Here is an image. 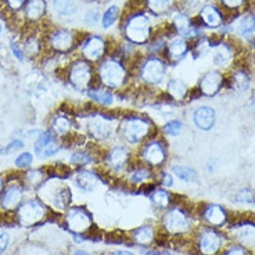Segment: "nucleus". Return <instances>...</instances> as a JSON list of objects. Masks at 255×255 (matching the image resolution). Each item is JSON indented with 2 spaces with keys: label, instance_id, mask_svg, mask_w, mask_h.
<instances>
[{
  "label": "nucleus",
  "instance_id": "obj_1",
  "mask_svg": "<svg viewBox=\"0 0 255 255\" xmlns=\"http://www.w3.org/2000/svg\"><path fill=\"white\" fill-rule=\"evenodd\" d=\"M151 32V24L150 19L144 14H137L128 19L125 26V35L127 38L133 43H146L150 38Z\"/></svg>",
  "mask_w": 255,
  "mask_h": 255
},
{
  "label": "nucleus",
  "instance_id": "obj_2",
  "mask_svg": "<svg viewBox=\"0 0 255 255\" xmlns=\"http://www.w3.org/2000/svg\"><path fill=\"white\" fill-rule=\"evenodd\" d=\"M40 194H42L43 200L53 204V207H56L58 210L65 208L71 201L70 189L67 186L58 183V182H49V183H46L40 189Z\"/></svg>",
  "mask_w": 255,
  "mask_h": 255
},
{
  "label": "nucleus",
  "instance_id": "obj_3",
  "mask_svg": "<svg viewBox=\"0 0 255 255\" xmlns=\"http://www.w3.org/2000/svg\"><path fill=\"white\" fill-rule=\"evenodd\" d=\"M100 78L104 85L117 88L125 82L127 72L124 70L121 64L117 61H106L100 67Z\"/></svg>",
  "mask_w": 255,
  "mask_h": 255
},
{
  "label": "nucleus",
  "instance_id": "obj_4",
  "mask_svg": "<svg viewBox=\"0 0 255 255\" xmlns=\"http://www.w3.org/2000/svg\"><path fill=\"white\" fill-rule=\"evenodd\" d=\"M45 207L36 200H31L25 204H22L18 210V219L21 225L32 226L45 217Z\"/></svg>",
  "mask_w": 255,
  "mask_h": 255
},
{
  "label": "nucleus",
  "instance_id": "obj_5",
  "mask_svg": "<svg viewBox=\"0 0 255 255\" xmlns=\"http://www.w3.org/2000/svg\"><path fill=\"white\" fill-rule=\"evenodd\" d=\"M150 132V125L143 120H128L124 125V136L129 143H137Z\"/></svg>",
  "mask_w": 255,
  "mask_h": 255
},
{
  "label": "nucleus",
  "instance_id": "obj_6",
  "mask_svg": "<svg viewBox=\"0 0 255 255\" xmlns=\"http://www.w3.org/2000/svg\"><path fill=\"white\" fill-rule=\"evenodd\" d=\"M90 78V67L89 64L85 61H77L72 65L70 72V81L72 86L77 90H85L89 86Z\"/></svg>",
  "mask_w": 255,
  "mask_h": 255
},
{
  "label": "nucleus",
  "instance_id": "obj_7",
  "mask_svg": "<svg viewBox=\"0 0 255 255\" xmlns=\"http://www.w3.org/2000/svg\"><path fill=\"white\" fill-rule=\"evenodd\" d=\"M67 225L72 232L83 233L92 226V218L81 208H72L67 215Z\"/></svg>",
  "mask_w": 255,
  "mask_h": 255
},
{
  "label": "nucleus",
  "instance_id": "obj_8",
  "mask_svg": "<svg viewBox=\"0 0 255 255\" xmlns=\"http://www.w3.org/2000/svg\"><path fill=\"white\" fill-rule=\"evenodd\" d=\"M165 75V67L161 60L158 58H150L146 64L143 65V70H141V77L143 79L148 83H157L162 82Z\"/></svg>",
  "mask_w": 255,
  "mask_h": 255
},
{
  "label": "nucleus",
  "instance_id": "obj_9",
  "mask_svg": "<svg viewBox=\"0 0 255 255\" xmlns=\"http://www.w3.org/2000/svg\"><path fill=\"white\" fill-rule=\"evenodd\" d=\"M164 226L169 233H183L189 229V219L180 210H172L164 218Z\"/></svg>",
  "mask_w": 255,
  "mask_h": 255
},
{
  "label": "nucleus",
  "instance_id": "obj_10",
  "mask_svg": "<svg viewBox=\"0 0 255 255\" xmlns=\"http://www.w3.org/2000/svg\"><path fill=\"white\" fill-rule=\"evenodd\" d=\"M222 239L212 230H205L200 236V251L204 255H215L221 249Z\"/></svg>",
  "mask_w": 255,
  "mask_h": 255
},
{
  "label": "nucleus",
  "instance_id": "obj_11",
  "mask_svg": "<svg viewBox=\"0 0 255 255\" xmlns=\"http://www.w3.org/2000/svg\"><path fill=\"white\" fill-rule=\"evenodd\" d=\"M58 150H60V147L56 143V140L53 139V134L50 132H45V133L40 134V137H38L36 144H35V153L42 158L54 155Z\"/></svg>",
  "mask_w": 255,
  "mask_h": 255
},
{
  "label": "nucleus",
  "instance_id": "obj_12",
  "mask_svg": "<svg viewBox=\"0 0 255 255\" xmlns=\"http://www.w3.org/2000/svg\"><path fill=\"white\" fill-rule=\"evenodd\" d=\"M88 127H89L90 133L93 134L96 139H107L113 132V122L104 117L92 118Z\"/></svg>",
  "mask_w": 255,
  "mask_h": 255
},
{
  "label": "nucleus",
  "instance_id": "obj_13",
  "mask_svg": "<svg viewBox=\"0 0 255 255\" xmlns=\"http://www.w3.org/2000/svg\"><path fill=\"white\" fill-rule=\"evenodd\" d=\"M221 86H222V75L217 71H210L208 74H205L200 83V89L205 96L217 95Z\"/></svg>",
  "mask_w": 255,
  "mask_h": 255
},
{
  "label": "nucleus",
  "instance_id": "obj_14",
  "mask_svg": "<svg viewBox=\"0 0 255 255\" xmlns=\"http://www.w3.org/2000/svg\"><path fill=\"white\" fill-rule=\"evenodd\" d=\"M104 51H106V43H104V40L102 38H99V36H93V38H90L85 46H83V54H85V57L90 60V61H96V60H99V58L102 57L103 54H104Z\"/></svg>",
  "mask_w": 255,
  "mask_h": 255
},
{
  "label": "nucleus",
  "instance_id": "obj_15",
  "mask_svg": "<svg viewBox=\"0 0 255 255\" xmlns=\"http://www.w3.org/2000/svg\"><path fill=\"white\" fill-rule=\"evenodd\" d=\"M193 120L200 129L210 130L215 124V111L210 107H200V109L196 110V113L193 115Z\"/></svg>",
  "mask_w": 255,
  "mask_h": 255
},
{
  "label": "nucleus",
  "instance_id": "obj_16",
  "mask_svg": "<svg viewBox=\"0 0 255 255\" xmlns=\"http://www.w3.org/2000/svg\"><path fill=\"white\" fill-rule=\"evenodd\" d=\"M51 46L58 51H68L74 46V36L72 33L65 29L57 31L51 35Z\"/></svg>",
  "mask_w": 255,
  "mask_h": 255
},
{
  "label": "nucleus",
  "instance_id": "obj_17",
  "mask_svg": "<svg viewBox=\"0 0 255 255\" xmlns=\"http://www.w3.org/2000/svg\"><path fill=\"white\" fill-rule=\"evenodd\" d=\"M22 198V190L19 186H11L6 190L1 198V205L6 210H14Z\"/></svg>",
  "mask_w": 255,
  "mask_h": 255
},
{
  "label": "nucleus",
  "instance_id": "obj_18",
  "mask_svg": "<svg viewBox=\"0 0 255 255\" xmlns=\"http://www.w3.org/2000/svg\"><path fill=\"white\" fill-rule=\"evenodd\" d=\"M144 158L151 164V165H158L161 162H164L165 159V153L164 148L159 143H150L144 150Z\"/></svg>",
  "mask_w": 255,
  "mask_h": 255
},
{
  "label": "nucleus",
  "instance_id": "obj_19",
  "mask_svg": "<svg viewBox=\"0 0 255 255\" xmlns=\"http://www.w3.org/2000/svg\"><path fill=\"white\" fill-rule=\"evenodd\" d=\"M201 19L205 25L210 28H218L222 24V17L221 13L218 11V8L214 6H205L201 11Z\"/></svg>",
  "mask_w": 255,
  "mask_h": 255
},
{
  "label": "nucleus",
  "instance_id": "obj_20",
  "mask_svg": "<svg viewBox=\"0 0 255 255\" xmlns=\"http://www.w3.org/2000/svg\"><path fill=\"white\" fill-rule=\"evenodd\" d=\"M128 158H129V153L127 151V148L124 147H115L113 148V151L110 154V165L114 168L115 171H121L122 168L127 164Z\"/></svg>",
  "mask_w": 255,
  "mask_h": 255
},
{
  "label": "nucleus",
  "instance_id": "obj_21",
  "mask_svg": "<svg viewBox=\"0 0 255 255\" xmlns=\"http://www.w3.org/2000/svg\"><path fill=\"white\" fill-rule=\"evenodd\" d=\"M204 218L214 226H221L226 222V212L219 205H210L204 212Z\"/></svg>",
  "mask_w": 255,
  "mask_h": 255
},
{
  "label": "nucleus",
  "instance_id": "obj_22",
  "mask_svg": "<svg viewBox=\"0 0 255 255\" xmlns=\"http://www.w3.org/2000/svg\"><path fill=\"white\" fill-rule=\"evenodd\" d=\"M45 0H28L25 7V14L29 19H39L45 14Z\"/></svg>",
  "mask_w": 255,
  "mask_h": 255
},
{
  "label": "nucleus",
  "instance_id": "obj_23",
  "mask_svg": "<svg viewBox=\"0 0 255 255\" xmlns=\"http://www.w3.org/2000/svg\"><path fill=\"white\" fill-rule=\"evenodd\" d=\"M236 237L239 242H242L246 246L253 247L255 246V226L253 225H244L237 229Z\"/></svg>",
  "mask_w": 255,
  "mask_h": 255
},
{
  "label": "nucleus",
  "instance_id": "obj_24",
  "mask_svg": "<svg viewBox=\"0 0 255 255\" xmlns=\"http://www.w3.org/2000/svg\"><path fill=\"white\" fill-rule=\"evenodd\" d=\"M239 33L244 36V38H251L255 33V17L251 14L244 15L240 21H239Z\"/></svg>",
  "mask_w": 255,
  "mask_h": 255
},
{
  "label": "nucleus",
  "instance_id": "obj_25",
  "mask_svg": "<svg viewBox=\"0 0 255 255\" xmlns=\"http://www.w3.org/2000/svg\"><path fill=\"white\" fill-rule=\"evenodd\" d=\"M77 183L83 190L92 191L95 190V187L97 186V178L89 171H82V172L78 173Z\"/></svg>",
  "mask_w": 255,
  "mask_h": 255
},
{
  "label": "nucleus",
  "instance_id": "obj_26",
  "mask_svg": "<svg viewBox=\"0 0 255 255\" xmlns=\"http://www.w3.org/2000/svg\"><path fill=\"white\" fill-rule=\"evenodd\" d=\"M134 242L139 243L141 246H147L153 242L154 239V230L151 226H141L134 232Z\"/></svg>",
  "mask_w": 255,
  "mask_h": 255
},
{
  "label": "nucleus",
  "instance_id": "obj_27",
  "mask_svg": "<svg viewBox=\"0 0 255 255\" xmlns=\"http://www.w3.org/2000/svg\"><path fill=\"white\" fill-rule=\"evenodd\" d=\"M187 42L183 40V39H176V40H173L172 43L169 45V57L175 58V60H179V58H182L185 56L186 53H187Z\"/></svg>",
  "mask_w": 255,
  "mask_h": 255
},
{
  "label": "nucleus",
  "instance_id": "obj_28",
  "mask_svg": "<svg viewBox=\"0 0 255 255\" xmlns=\"http://www.w3.org/2000/svg\"><path fill=\"white\" fill-rule=\"evenodd\" d=\"M53 6L56 8V11L61 15H71L77 10L74 0H53Z\"/></svg>",
  "mask_w": 255,
  "mask_h": 255
},
{
  "label": "nucleus",
  "instance_id": "obj_29",
  "mask_svg": "<svg viewBox=\"0 0 255 255\" xmlns=\"http://www.w3.org/2000/svg\"><path fill=\"white\" fill-rule=\"evenodd\" d=\"M168 90H169V95L172 96L173 99L182 100L186 95V85L179 79H172L168 85Z\"/></svg>",
  "mask_w": 255,
  "mask_h": 255
},
{
  "label": "nucleus",
  "instance_id": "obj_30",
  "mask_svg": "<svg viewBox=\"0 0 255 255\" xmlns=\"http://www.w3.org/2000/svg\"><path fill=\"white\" fill-rule=\"evenodd\" d=\"M173 25L176 26L178 32L182 33V35H190L191 33L190 21L185 14H176L175 18H173Z\"/></svg>",
  "mask_w": 255,
  "mask_h": 255
},
{
  "label": "nucleus",
  "instance_id": "obj_31",
  "mask_svg": "<svg viewBox=\"0 0 255 255\" xmlns=\"http://www.w3.org/2000/svg\"><path fill=\"white\" fill-rule=\"evenodd\" d=\"M230 58H232V53H230L228 46L221 45L215 49V54H214V61H215V64L225 65V64L229 63Z\"/></svg>",
  "mask_w": 255,
  "mask_h": 255
},
{
  "label": "nucleus",
  "instance_id": "obj_32",
  "mask_svg": "<svg viewBox=\"0 0 255 255\" xmlns=\"http://www.w3.org/2000/svg\"><path fill=\"white\" fill-rule=\"evenodd\" d=\"M172 0H147V4L150 7V10L155 14L165 13L166 10L171 7Z\"/></svg>",
  "mask_w": 255,
  "mask_h": 255
},
{
  "label": "nucleus",
  "instance_id": "obj_33",
  "mask_svg": "<svg viewBox=\"0 0 255 255\" xmlns=\"http://www.w3.org/2000/svg\"><path fill=\"white\" fill-rule=\"evenodd\" d=\"M172 171L176 173V176L179 179H182V180H185V182H193L194 179H196V171H193L190 168H187V166H173Z\"/></svg>",
  "mask_w": 255,
  "mask_h": 255
},
{
  "label": "nucleus",
  "instance_id": "obj_34",
  "mask_svg": "<svg viewBox=\"0 0 255 255\" xmlns=\"http://www.w3.org/2000/svg\"><path fill=\"white\" fill-rule=\"evenodd\" d=\"M118 13H120L118 7L110 6L109 10H107V11L104 13V15H103V26H104V28H110V26L113 25L115 21H117Z\"/></svg>",
  "mask_w": 255,
  "mask_h": 255
},
{
  "label": "nucleus",
  "instance_id": "obj_35",
  "mask_svg": "<svg viewBox=\"0 0 255 255\" xmlns=\"http://www.w3.org/2000/svg\"><path fill=\"white\" fill-rule=\"evenodd\" d=\"M90 97L97 103H102L104 106H110L113 103V96L107 93V92H103V90H92L90 92Z\"/></svg>",
  "mask_w": 255,
  "mask_h": 255
},
{
  "label": "nucleus",
  "instance_id": "obj_36",
  "mask_svg": "<svg viewBox=\"0 0 255 255\" xmlns=\"http://www.w3.org/2000/svg\"><path fill=\"white\" fill-rule=\"evenodd\" d=\"M151 200H153V203L155 205H158L161 208H165L169 204V196H168V193L164 190H157L154 191L153 196H151Z\"/></svg>",
  "mask_w": 255,
  "mask_h": 255
},
{
  "label": "nucleus",
  "instance_id": "obj_37",
  "mask_svg": "<svg viewBox=\"0 0 255 255\" xmlns=\"http://www.w3.org/2000/svg\"><path fill=\"white\" fill-rule=\"evenodd\" d=\"M53 128H54V130H56L58 134H64L70 130L71 124L65 117H57V118L54 120V122H53Z\"/></svg>",
  "mask_w": 255,
  "mask_h": 255
},
{
  "label": "nucleus",
  "instance_id": "obj_38",
  "mask_svg": "<svg viewBox=\"0 0 255 255\" xmlns=\"http://www.w3.org/2000/svg\"><path fill=\"white\" fill-rule=\"evenodd\" d=\"M235 88L239 90H246L250 86V78L244 72H236L233 77Z\"/></svg>",
  "mask_w": 255,
  "mask_h": 255
},
{
  "label": "nucleus",
  "instance_id": "obj_39",
  "mask_svg": "<svg viewBox=\"0 0 255 255\" xmlns=\"http://www.w3.org/2000/svg\"><path fill=\"white\" fill-rule=\"evenodd\" d=\"M236 201L243 203V204H254V194H253V191L243 189V190H240L236 194Z\"/></svg>",
  "mask_w": 255,
  "mask_h": 255
},
{
  "label": "nucleus",
  "instance_id": "obj_40",
  "mask_svg": "<svg viewBox=\"0 0 255 255\" xmlns=\"http://www.w3.org/2000/svg\"><path fill=\"white\" fill-rule=\"evenodd\" d=\"M182 128H183V125H182V122L179 121H172L169 122V124H166L165 125V132L168 134H172V136H176V134H179L180 132H182Z\"/></svg>",
  "mask_w": 255,
  "mask_h": 255
},
{
  "label": "nucleus",
  "instance_id": "obj_41",
  "mask_svg": "<svg viewBox=\"0 0 255 255\" xmlns=\"http://www.w3.org/2000/svg\"><path fill=\"white\" fill-rule=\"evenodd\" d=\"M32 164V154L31 153H22L19 155L17 161H15V165L18 168H28Z\"/></svg>",
  "mask_w": 255,
  "mask_h": 255
},
{
  "label": "nucleus",
  "instance_id": "obj_42",
  "mask_svg": "<svg viewBox=\"0 0 255 255\" xmlns=\"http://www.w3.org/2000/svg\"><path fill=\"white\" fill-rule=\"evenodd\" d=\"M71 161L77 162V164H88V162H90V157L88 154L82 153V151H78L71 157Z\"/></svg>",
  "mask_w": 255,
  "mask_h": 255
},
{
  "label": "nucleus",
  "instance_id": "obj_43",
  "mask_svg": "<svg viewBox=\"0 0 255 255\" xmlns=\"http://www.w3.org/2000/svg\"><path fill=\"white\" fill-rule=\"evenodd\" d=\"M24 147V143L21 140H14L11 141L10 144L7 147H4L3 148V151L1 153L3 154H10V153H13V151H15V150H19V148H22Z\"/></svg>",
  "mask_w": 255,
  "mask_h": 255
},
{
  "label": "nucleus",
  "instance_id": "obj_44",
  "mask_svg": "<svg viewBox=\"0 0 255 255\" xmlns=\"http://www.w3.org/2000/svg\"><path fill=\"white\" fill-rule=\"evenodd\" d=\"M150 176V173L144 171V169H141V171H134L133 175H132V180H133L134 183H140L143 180H146L147 178Z\"/></svg>",
  "mask_w": 255,
  "mask_h": 255
},
{
  "label": "nucleus",
  "instance_id": "obj_45",
  "mask_svg": "<svg viewBox=\"0 0 255 255\" xmlns=\"http://www.w3.org/2000/svg\"><path fill=\"white\" fill-rule=\"evenodd\" d=\"M222 1L223 4L226 7H229V8H237V7L242 6L244 0H222Z\"/></svg>",
  "mask_w": 255,
  "mask_h": 255
},
{
  "label": "nucleus",
  "instance_id": "obj_46",
  "mask_svg": "<svg viewBox=\"0 0 255 255\" xmlns=\"http://www.w3.org/2000/svg\"><path fill=\"white\" fill-rule=\"evenodd\" d=\"M7 246H8V236L7 235H0V255L4 253Z\"/></svg>",
  "mask_w": 255,
  "mask_h": 255
},
{
  "label": "nucleus",
  "instance_id": "obj_47",
  "mask_svg": "<svg viewBox=\"0 0 255 255\" xmlns=\"http://www.w3.org/2000/svg\"><path fill=\"white\" fill-rule=\"evenodd\" d=\"M25 1L26 0H7V4L14 10H18V8H21V6H24Z\"/></svg>",
  "mask_w": 255,
  "mask_h": 255
},
{
  "label": "nucleus",
  "instance_id": "obj_48",
  "mask_svg": "<svg viewBox=\"0 0 255 255\" xmlns=\"http://www.w3.org/2000/svg\"><path fill=\"white\" fill-rule=\"evenodd\" d=\"M99 13L97 11H95V10H92L90 13H88V15H86V21L89 22V24H96L97 22V19H99Z\"/></svg>",
  "mask_w": 255,
  "mask_h": 255
},
{
  "label": "nucleus",
  "instance_id": "obj_49",
  "mask_svg": "<svg viewBox=\"0 0 255 255\" xmlns=\"http://www.w3.org/2000/svg\"><path fill=\"white\" fill-rule=\"evenodd\" d=\"M225 255H247L246 254V251L243 249H240V247H236V249H232L229 250L228 253Z\"/></svg>",
  "mask_w": 255,
  "mask_h": 255
},
{
  "label": "nucleus",
  "instance_id": "obj_50",
  "mask_svg": "<svg viewBox=\"0 0 255 255\" xmlns=\"http://www.w3.org/2000/svg\"><path fill=\"white\" fill-rule=\"evenodd\" d=\"M11 47H13V51H14V56L18 58V60H24V56H22V53H21V50H19L18 46H15V43L14 42H11Z\"/></svg>",
  "mask_w": 255,
  "mask_h": 255
},
{
  "label": "nucleus",
  "instance_id": "obj_51",
  "mask_svg": "<svg viewBox=\"0 0 255 255\" xmlns=\"http://www.w3.org/2000/svg\"><path fill=\"white\" fill-rule=\"evenodd\" d=\"M173 180H172V176L169 175V173H165L164 175V185L165 186H172Z\"/></svg>",
  "mask_w": 255,
  "mask_h": 255
},
{
  "label": "nucleus",
  "instance_id": "obj_52",
  "mask_svg": "<svg viewBox=\"0 0 255 255\" xmlns=\"http://www.w3.org/2000/svg\"><path fill=\"white\" fill-rule=\"evenodd\" d=\"M113 255H133L132 253H129V251H120V253H115Z\"/></svg>",
  "mask_w": 255,
  "mask_h": 255
},
{
  "label": "nucleus",
  "instance_id": "obj_53",
  "mask_svg": "<svg viewBox=\"0 0 255 255\" xmlns=\"http://www.w3.org/2000/svg\"><path fill=\"white\" fill-rule=\"evenodd\" d=\"M74 255H90V254H88V253H85V251H77V253H75V254Z\"/></svg>",
  "mask_w": 255,
  "mask_h": 255
},
{
  "label": "nucleus",
  "instance_id": "obj_54",
  "mask_svg": "<svg viewBox=\"0 0 255 255\" xmlns=\"http://www.w3.org/2000/svg\"><path fill=\"white\" fill-rule=\"evenodd\" d=\"M1 189H3V185H1V180H0V193H1Z\"/></svg>",
  "mask_w": 255,
  "mask_h": 255
},
{
  "label": "nucleus",
  "instance_id": "obj_55",
  "mask_svg": "<svg viewBox=\"0 0 255 255\" xmlns=\"http://www.w3.org/2000/svg\"><path fill=\"white\" fill-rule=\"evenodd\" d=\"M0 31H1V26H0Z\"/></svg>",
  "mask_w": 255,
  "mask_h": 255
}]
</instances>
